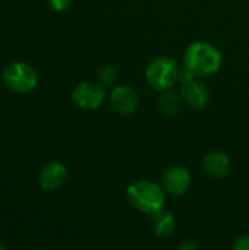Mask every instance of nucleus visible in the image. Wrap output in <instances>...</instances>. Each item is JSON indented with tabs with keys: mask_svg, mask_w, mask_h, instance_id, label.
Listing matches in <instances>:
<instances>
[{
	"mask_svg": "<svg viewBox=\"0 0 249 250\" xmlns=\"http://www.w3.org/2000/svg\"><path fill=\"white\" fill-rule=\"evenodd\" d=\"M126 196L135 209L150 217L163 209L166 201V192L163 186L148 180H138L132 183L126 189Z\"/></svg>",
	"mask_w": 249,
	"mask_h": 250,
	"instance_id": "f257e3e1",
	"label": "nucleus"
},
{
	"mask_svg": "<svg viewBox=\"0 0 249 250\" xmlns=\"http://www.w3.org/2000/svg\"><path fill=\"white\" fill-rule=\"evenodd\" d=\"M185 66L191 67L197 76H210L220 70L222 54L210 42L197 41L192 42L185 51Z\"/></svg>",
	"mask_w": 249,
	"mask_h": 250,
	"instance_id": "f03ea898",
	"label": "nucleus"
},
{
	"mask_svg": "<svg viewBox=\"0 0 249 250\" xmlns=\"http://www.w3.org/2000/svg\"><path fill=\"white\" fill-rule=\"evenodd\" d=\"M3 83L16 94H29L38 85L37 70L26 62H13L1 73Z\"/></svg>",
	"mask_w": 249,
	"mask_h": 250,
	"instance_id": "7ed1b4c3",
	"label": "nucleus"
},
{
	"mask_svg": "<svg viewBox=\"0 0 249 250\" xmlns=\"http://www.w3.org/2000/svg\"><path fill=\"white\" fill-rule=\"evenodd\" d=\"M145 79L156 91H167L179 81V67L172 57H158L153 60L147 70Z\"/></svg>",
	"mask_w": 249,
	"mask_h": 250,
	"instance_id": "20e7f679",
	"label": "nucleus"
},
{
	"mask_svg": "<svg viewBox=\"0 0 249 250\" xmlns=\"http://www.w3.org/2000/svg\"><path fill=\"white\" fill-rule=\"evenodd\" d=\"M106 98L104 86L98 82H81L72 91V101L81 110L92 111L101 107Z\"/></svg>",
	"mask_w": 249,
	"mask_h": 250,
	"instance_id": "39448f33",
	"label": "nucleus"
},
{
	"mask_svg": "<svg viewBox=\"0 0 249 250\" xmlns=\"http://www.w3.org/2000/svg\"><path fill=\"white\" fill-rule=\"evenodd\" d=\"M110 105L112 108L123 116L134 114L139 107V97L136 91L128 85L114 86L110 92Z\"/></svg>",
	"mask_w": 249,
	"mask_h": 250,
	"instance_id": "423d86ee",
	"label": "nucleus"
},
{
	"mask_svg": "<svg viewBox=\"0 0 249 250\" xmlns=\"http://www.w3.org/2000/svg\"><path fill=\"white\" fill-rule=\"evenodd\" d=\"M68 176L69 171L65 164L59 161H50L41 167L38 174V185L45 192H54L66 183Z\"/></svg>",
	"mask_w": 249,
	"mask_h": 250,
	"instance_id": "0eeeda50",
	"label": "nucleus"
},
{
	"mask_svg": "<svg viewBox=\"0 0 249 250\" xmlns=\"http://www.w3.org/2000/svg\"><path fill=\"white\" fill-rule=\"evenodd\" d=\"M161 186L167 195L182 196L191 186V173L182 166H173L164 171Z\"/></svg>",
	"mask_w": 249,
	"mask_h": 250,
	"instance_id": "6e6552de",
	"label": "nucleus"
},
{
	"mask_svg": "<svg viewBox=\"0 0 249 250\" xmlns=\"http://www.w3.org/2000/svg\"><path fill=\"white\" fill-rule=\"evenodd\" d=\"M203 167L205 173H208L213 177H225L229 174L232 168L230 158L223 151H208L203 157Z\"/></svg>",
	"mask_w": 249,
	"mask_h": 250,
	"instance_id": "1a4fd4ad",
	"label": "nucleus"
},
{
	"mask_svg": "<svg viewBox=\"0 0 249 250\" xmlns=\"http://www.w3.org/2000/svg\"><path fill=\"white\" fill-rule=\"evenodd\" d=\"M182 98L192 108H204L208 103L210 92L203 82L197 79L182 83Z\"/></svg>",
	"mask_w": 249,
	"mask_h": 250,
	"instance_id": "9d476101",
	"label": "nucleus"
},
{
	"mask_svg": "<svg viewBox=\"0 0 249 250\" xmlns=\"http://www.w3.org/2000/svg\"><path fill=\"white\" fill-rule=\"evenodd\" d=\"M153 220V230L157 237L166 239L170 237L176 230V218L170 211H166L164 208L151 215Z\"/></svg>",
	"mask_w": 249,
	"mask_h": 250,
	"instance_id": "9b49d317",
	"label": "nucleus"
},
{
	"mask_svg": "<svg viewBox=\"0 0 249 250\" xmlns=\"http://www.w3.org/2000/svg\"><path fill=\"white\" fill-rule=\"evenodd\" d=\"M158 108L167 117L176 116L181 110V100H179L178 94H175L169 89L161 91V95L158 97Z\"/></svg>",
	"mask_w": 249,
	"mask_h": 250,
	"instance_id": "f8f14e48",
	"label": "nucleus"
},
{
	"mask_svg": "<svg viewBox=\"0 0 249 250\" xmlns=\"http://www.w3.org/2000/svg\"><path fill=\"white\" fill-rule=\"evenodd\" d=\"M117 81V70L112 64H104L98 70V83H101L104 88L114 85Z\"/></svg>",
	"mask_w": 249,
	"mask_h": 250,
	"instance_id": "ddd939ff",
	"label": "nucleus"
},
{
	"mask_svg": "<svg viewBox=\"0 0 249 250\" xmlns=\"http://www.w3.org/2000/svg\"><path fill=\"white\" fill-rule=\"evenodd\" d=\"M48 6L51 10L54 12H65L66 9H69L72 0H47Z\"/></svg>",
	"mask_w": 249,
	"mask_h": 250,
	"instance_id": "4468645a",
	"label": "nucleus"
},
{
	"mask_svg": "<svg viewBox=\"0 0 249 250\" xmlns=\"http://www.w3.org/2000/svg\"><path fill=\"white\" fill-rule=\"evenodd\" d=\"M195 78H197V73H195L191 67L185 66L183 69H179V81H181L182 83L191 82V81H194Z\"/></svg>",
	"mask_w": 249,
	"mask_h": 250,
	"instance_id": "2eb2a0df",
	"label": "nucleus"
},
{
	"mask_svg": "<svg viewBox=\"0 0 249 250\" xmlns=\"http://www.w3.org/2000/svg\"><path fill=\"white\" fill-rule=\"evenodd\" d=\"M233 249L235 250H249V234H245V236H241L235 245H233Z\"/></svg>",
	"mask_w": 249,
	"mask_h": 250,
	"instance_id": "dca6fc26",
	"label": "nucleus"
},
{
	"mask_svg": "<svg viewBox=\"0 0 249 250\" xmlns=\"http://www.w3.org/2000/svg\"><path fill=\"white\" fill-rule=\"evenodd\" d=\"M179 249H182V250H189V249L195 250V249H198V246H197L195 243H192V242L186 240V242H183V243H182V245L179 246Z\"/></svg>",
	"mask_w": 249,
	"mask_h": 250,
	"instance_id": "f3484780",
	"label": "nucleus"
},
{
	"mask_svg": "<svg viewBox=\"0 0 249 250\" xmlns=\"http://www.w3.org/2000/svg\"><path fill=\"white\" fill-rule=\"evenodd\" d=\"M0 250H6V246L3 243H0Z\"/></svg>",
	"mask_w": 249,
	"mask_h": 250,
	"instance_id": "a211bd4d",
	"label": "nucleus"
}]
</instances>
